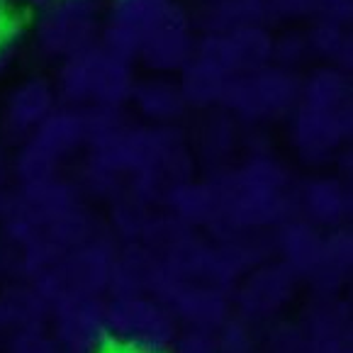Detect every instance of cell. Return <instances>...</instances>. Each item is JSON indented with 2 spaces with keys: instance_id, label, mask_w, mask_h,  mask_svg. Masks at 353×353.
I'll use <instances>...</instances> for the list:
<instances>
[{
  "instance_id": "cell-14",
  "label": "cell",
  "mask_w": 353,
  "mask_h": 353,
  "mask_svg": "<svg viewBox=\"0 0 353 353\" xmlns=\"http://www.w3.org/2000/svg\"><path fill=\"white\" fill-rule=\"evenodd\" d=\"M27 42H30L27 22H22L20 17L12 12V15L0 25V78L8 76V73L17 66Z\"/></svg>"
},
{
  "instance_id": "cell-3",
  "label": "cell",
  "mask_w": 353,
  "mask_h": 353,
  "mask_svg": "<svg viewBox=\"0 0 353 353\" xmlns=\"http://www.w3.org/2000/svg\"><path fill=\"white\" fill-rule=\"evenodd\" d=\"M108 0H49L27 25L34 52L47 61H61L98 42Z\"/></svg>"
},
{
  "instance_id": "cell-13",
  "label": "cell",
  "mask_w": 353,
  "mask_h": 353,
  "mask_svg": "<svg viewBox=\"0 0 353 353\" xmlns=\"http://www.w3.org/2000/svg\"><path fill=\"white\" fill-rule=\"evenodd\" d=\"M171 0H108L105 3V20L125 25L144 34V30L161 15Z\"/></svg>"
},
{
  "instance_id": "cell-9",
  "label": "cell",
  "mask_w": 353,
  "mask_h": 353,
  "mask_svg": "<svg viewBox=\"0 0 353 353\" xmlns=\"http://www.w3.org/2000/svg\"><path fill=\"white\" fill-rule=\"evenodd\" d=\"M130 103L134 105L137 114L156 122V125L181 120L190 110L183 98L178 78H171L166 73H149L146 78H137L132 85Z\"/></svg>"
},
{
  "instance_id": "cell-10",
  "label": "cell",
  "mask_w": 353,
  "mask_h": 353,
  "mask_svg": "<svg viewBox=\"0 0 353 353\" xmlns=\"http://www.w3.org/2000/svg\"><path fill=\"white\" fill-rule=\"evenodd\" d=\"M232 78L217 68L212 61L192 52V57L185 61V66L178 71V85L183 90L188 108L195 110H210L219 108Z\"/></svg>"
},
{
  "instance_id": "cell-6",
  "label": "cell",
  "mask_w": 353,
  "mask_h": 353,
  "mask_svg": "<svg viewBox=\"0 0 353 353\" xmlns=\"http://www.w3.org/2000/svg\"><path fill=\"white\" fill-rule=\"evenodd\" d=\"M195 54L222 68L229 78L273 63V34L265 25H241L227 32H203Z\"/></svg>"
},
{
  "instance_id": "cell-4",
  "label": "cell",
  "mask_w": 353,
  "mask_h": 353,
  "mask_svg": "<svg viewBox=\"0 0 353 353\" xmlns=\"http://www.w3.org/2000/svg\"><path fill=\"white\" fill-rule=\"evenodd\" d=\"M300 93V78L290 68L265 63L229 81L222 105L229 114L246 122H273L290 114Z\"/></svg>"
},
{
  "instance_id": "cell-11",
  "label": "cell",
  "mask_w": 353,
  "mask_h": 353,
  "mask_svg": "<svg viewBox=\"0 0 353 353\" xmlns=\"http://www.w3.org/2000/svg\"><path fill=\"white\" fill-rule=\"evenodd\" d=\"M200 32H227L241 25H265V0H203L192 15Z\"/></svg>"
},
{
  "instance_id": "cell-15",
  "label": "cell",
  "mask_w": 353,
  "mask_h": 353,
  "mask_svg": "<svg viewBox=\"0 0 353 353\" xmlns=\"http://www.w3.org/2000/svg\"><path fill=\"white\" fill-rule=\"evenodd\" d=\"M307 205L317 219L332 222L341 217L343 208L348 210V195H343V190L334 181H319L307 190Z\"/></svg>"
},
{
  "instance_id": "cell-8",
  "label": "cell",
  "mask_w": 353,
  "mask_h": 353,
  "mask_svg": "<svg viewBox=\"0 0 353 353\" xmlns=\"http://www.w3.org/2000/svg\"><path fill=\"white\" fill-rule=\"evenodd\" d=\"M59 108L54 81L27 76L8 90L0 108V134L8 141H25Z\"/></svg>"
},
{
  "instance_id": "cell-19",
  "label": "cell",
  "mask_w": 353,
  "mask_h": 353,
  "mask_svg": "<svg viewBox=\"0 0 353 353\" xmlns=\"http://www.w3.org/2000/svg\"><path fill=\"white\" fill-rule=\"evenodd\" d=\"M12 12H15V10L8 6V0H0V25H3V22H6L8 17L12 15Z\"/></svg>"
},
{
  "instance_id": "cell-16",
  "label": "cell",
  "mask_w": 353,
  "mask_h": 353,
  "mask_svg": "<svg viewBox=\"0 0 353 353\" xmlns=\"http://www.w3.org/2000/svg\"><path fill=\"white\" fill-rule=\"evenodd\" d=\"M312 59L307 32L302 30H285L281 34H273V63L283 68L297 71Z\"/></svg>"
},
{
  "instance_id": "cell-2",
  "label": "cell",
  "mask_w": 353,
  "mask_h": 353,
  "mask_svg": "<svg viewBox=\"0 0 353 353\" xmlns=\"http://www.w3.org/2000/svg\"><path fill=\"white\" fill-rule=\"evenodd\" d=\"M134 63L112 57L98 42L59 61L54 88L71 108L120 110L130 103Z\"/></svg>"
},
{
  "instance_id": "cell-5",
  "label": "cell",
  "mask_w": 353,
  "mask_h": 353,
  "mask_svg": "<svg viewBox=\"0 0 353 353\" xmlns=\"http://www.w3.org/2000/svg\"><path fill=\"white\" fill-rule=\"evenodd\" d=\"M195 20L185 8L171 0V6L156 17L141 34L137 61L149 73H178L195 52Z\"/></svg>"
},
{
  "instance_id": "cell-17",
  "label": "cell",
  "mask_w": 353,
  "mask_h": 353,
  "mask_svg": "<svg viewBox=\"0 0 353 353\" xmlns=\"http://www.w3.org/2000/svg\"><path fill=\"white\" fill-rule=\"evenodd\" d=\"M268 6V17L283 22H297L314 17L317 10V0H265Z\"/></svg>"
},
{
  "instance_id": "cell-7",
  "label": "cell",
  "mask_w": 353,
  "mask_h": 353,
  "mask_svg": "<svg viewBox=\"0 0 353 353\" xmlns=\"http://www.w3.org/2000/svg\"><path fill=\"white\" fill-rule=\"evenodd\" d=\"M88 137V117L78 110H54L42 125L37 127L22 149L20 171L30 178H42L61 161L68 151L76 149Z\"/></svg>"
},
{
  "instance_id": "cell-18",
  "label": "cell",
  "mask_w": 353,
  "mask_h": 353,
  "mask_svg": "<svg viewBox=\"0 0 353 353\" xmlns=\"http://www.w3.org/2000/svg\"><path fill=\"white\" fill-rule=\"evenodd\" d=\"M49 0H8V6L12 8V10H39V8H44L47 6Z\"/></svg>"
},
{
  "instance_id": "cell-12",
  "label": "cell",
  "mask_w": 353,
  "mask_h": 353,
  "mask_svg": "<svg viewBox=\"0 0 353 353\" xmlns=\"http://www.w3.org/2000/svg\"><path fill=\"white\" fill-rule=\"evenodd\" d=\"M307 32L312 59H319L324 66H336L351 71L353 63V37L351 25L327 17H314Z\"/></svg>"
},
{
  "instance_id": "cell-1",
  "label": "cell",
  "mask_w": 353,
  "mask_h": 353,
  "mask_svg": "<svg viewBox=\"0 0 353 353\" xmlns=\"http://www.w3.org/2000/svg\"><path fill=\"white\" fill-rule=\"evenodd\" d=\"M351 76L336 66H317L300 78L290 110V137L305 161H327L351 137Z\"/></svg>"
}]
</instances>
